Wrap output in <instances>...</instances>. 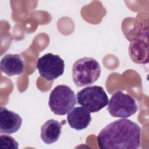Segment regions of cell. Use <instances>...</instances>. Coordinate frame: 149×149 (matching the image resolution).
<instances>
[{
    "instance_id": "1",
    "label": "cell",
    "mask_w": 149,
    "mask_h": 149,
    "mask_svg": "<svg viewBox=\"0 0 149 149\" xmlns=\"http://www.w3.org/2000/svg\"><path fill=\"white\" fill-rule=\"evenodd\" d=\"M141 129L126 118L115 120L104 127L97 136L101 149H137L140 145Z\"/></svg>"
},
{
    "instance_id": "2",
    "label": "cell",
    "mask_w": 149,
    "mask_h": 149,
    "mask_svg": "<svg viewBox=\"0 0 149 149\" xmlns=\"http://www.w3.org/2000/svg\"><path fill=\"white\" fill-rule=\"evenodd\" d=\"M101 72L99 63L93 58L84 57L77 59L72 66V79L78 87L95 82Z\"/></svg>"
},
{
    "instance_id": "3",
    "label": "cell",
    "mask_w": 149,
    "mask_h": 149,
    "mask_svg": "<svg viewBox=\"0 0 149 149\" xmlns=\"http://www.w3.org/2000/svg\"><path fill=\"white\" fill-rule=\"evenodd\" d=\"M76 104L74 93L68 86L58 85L50 93L48 105L51 111L56 115L67 114Z\"/></svg>"
},
{
    "instance_id": "4",
    "label": "cell",
    "mask_w": 149,
    "mask_h": 149,
    "mask_svg": "<svg viewBox=\"0 0 149 149\" xmlns=\"http://www.w3.org/2000/svg\"><path fill=\"white\" fill-rule=\"evenodd\" d=\"M77 103L90 112H97L109 102L107 94L99 86L87 87L79 91L76 95Z\"/></svg>"
},
{
    "instance_id": "5",
    "label": "cell",
    "mask_w": 149,
    "mask_h": 149,
    "mask_svg": "<svg viewBox=\"0 0 149 149\" xmlns=\"http://www.w3.org/2000/svg\"><path fill=\"white\" fill-rule=\"evenodd\" d=\"M107 109L113 117L127 118L136 113L138 107L132 96L119 90L111 97Z\"/></svg>"
},
{
    "instance_id": "6",
    "label": "cell",
    "mask_w": 149,
    "mask_h": 149,
    "mask_svg": "<svg viewBox=\"0 0 149 149\" xmlns=\"http://www.w3.org/2000/svg\"><path fill=\"white\" fill-rule=\"evenodd\" d=\"M36 68L42 77L52 81L63 74L65 63L59 55L48 53L38 59Z\"/></svg>"
},
{
    "instance_id": "7",
    "label": "cell",
    "mask_w": 149,
    "mask_h": 149,
    "mask_svg": "<svg viewBox=\"0 0 149 149\" xmlns=\"http://www.w3.org/2000/svg\"><path fill=\"white\" fill-rule=\"evenodd\" d=\"M148 29L141 32L130 42L129 48L132 60L137 63L148 62Z\"/></svg>"
},
{
    "instance_id": "8",
    "label": "cell",
    "mask_w": 149,
    "mask_h": 149,
    "mask_svg": "<svg viewBox=\"0 0 149 149\" xmlns=\"http://www.w3.org/2000/svg\"><path fill=\"white\" fill-rule=\"evenodd\" d=\"M22 124V118L17 113L0 107V133L10 134L19 130Z\"/></svg>"
},
{
    "instance_id": "9",
    "label": "cell",
    "mask_w": 149,
    "mask_h": 149,
    "mask_svg": "<svg viewBox=\"0 0 149 149\" xmlns=\"http://www.w3.org/2000/svg\"><path fill=\"white\" fill-rule=\"evenodd\" d=\"M1 71L9 76L19 75L23 73L25 62L20 54H6L0 63Z\"/></svg>"
},
{
    "instance_id": "10",
    "label": "cell",
    "mask_w": 149,
    "mask_h": 149,
    "mask_svg": "<svg viewBox=\"0 0 149 149\" xmlns=\"http://www.w3.org/2000/svg\"><path fill=\"white\" fill-rule=\"evenodd\" d=\"M67 120L70 127L77 130L86 129L91 120L90 112L83 107H76L68 113Z\"/></svg>"
},
{
    "instance_id": "11",
    "label": "cell",
    "mask_w": 149,
    "mask_h": 149,
    "mask_svg": "<svg viewBox=\"0 0 149 149\" xmlns=\"http://www.w3.org/2000/svg\"><path fill=\"white\" fill-rule=\"evenodd\" d=\"M62 127V124L58 121L54 119L48 120L41 127V139L47 144L56 142L61 134Z\"/></svg>"
},
{
    "instance_id": "12",
    "label": "cell",
    "mask_w": 149,
    "mask_h": 149,
    "mask_svg": "<svg viewBox=\"0 0 149 149\" xmlns=\"http://www.w3.org/2000/svg\"><path fill=\"white\" fill-rule=\"evenodd\" d=\"M0 148L17 149L19 148V144L15 139L10 136L1 134L0 137Z\"/></svg>"
}]
</instances>
